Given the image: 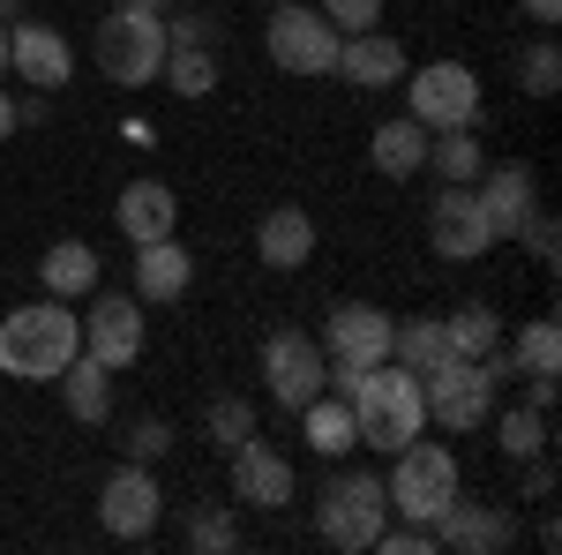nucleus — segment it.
Listing matches in <instances>:
<instances>
[{
    "instance_id": "obj_1",
    "label": "nucleus",
    "mask_w": 562,
    "mask_h": 555,
    "mask_svg": "<svg viewBox=\"0 0 562 555\" xmlns=\"http://www.w3.org/2000/svg\"><path fill=\"white\" fill-rule=\"evenodd\" d=\"M346 406H352V435H360L368 451H383V458L428 428V398H420V376H413L405 360H375V368H360L352 390H346Z\"/></svg>"
},
{
    "instance_id": "obj_2",
    "label": "nucleus",
    "mask_w": 562,
    "mask_h": 555,
    "mask_svg": "<svg viewBox=\"0 0 562 555\" xmlns=\"http://www.w3.org/2000/svg\"><path fill=\"white\" fill-rule=\"evenodd\" d=\"M76 353H83V315H68V300H53V293L0 323V368L15 384H53Z\"/></svg>"
},
{
    "instance_id": "obj_3",
    "label": "nucleus",
    "mask_w": 562,
    "mask_h": 555,
    "mask_svg": "<svg viewBox=\"0 0 562 555\" xmlns=\"http://www.w3.org/2000/svg\"><path fill=\"white\" fill-rule=\"evenodd\" d=\"M397 458V473L383 480V496H390V511L397 518H413V525H435V518L450 511L458 496H465V480H458V458L442 451V443H397L390 451Z\"/></svg>"
},
{
    "instance_id": "obj_4",
    "label": "nucleus",
    "mask_w": 562,
    "mask_h": 555,
    "mask_svg": "<svg viewBox=\"0 0 562 555\" xmlns=\"http://www.w3.org/2000/svg\"><path fill=\"white\" fill-rule=\"evenodd\" d=\"M158 68H166V23H158V8H113L98 23V76L121 90H143V84H158Z\"/></svg>"
},
{
    "instance_id": "obj_5",
    "label": "nucleus",
    "mask_w": 562,
    "mask_h": 555,
    "mask_svg": "<svg viewBox=\"0 0 562 555\" xmlns=\"http://www.w3.org/2000/svg\"><path fill=\"white\" fill-rule=\"evenodd\" d=\"M390 331H397V315H383L375 300H338L330 308V323H323V360H330V390L346 398L352 376L360 368H375V360H390Z\"/></svg>"
},
{
    "instance_id": "obj_6",
    "label": "nucleus",
    "mask_w": 562,
    "mask_h": 555,
    "mask_svg": "<svg viewBox=\"0 0 562 555\" xmlns=\"http://www.w3.org/2000/svg\"><path fill=\"white\" fill-rule=\"evenodd\" d=\"M390 525V496L375 473H338L330 488H323V511H315V533L330 541L338 555H360L375 548V533Z\"/></svg>"
},
{
    "instance_id": "obj_7",
    "label": "nucleus",
    "mask_w": 562,
    "mask_h": 555,
    "mask_svg": "<svg viewBox=\"0 0 562 555\" xmlns=\"http://www.w3.org/2000/svg\"><path fill=\"white\" fill-rule=\"evenodd\" d=\"M405 113L420 129H473L480 121V76L465 60H428V68H405Z\"/></svg>"
},
{
    "instance_id": "obj_8",
    "label": "nucleus",
    "mask_w": 562,
    "mask_h": 555,
    "mask_svg": "<svg viewBox=\"0 0 562 555\" xmlns=\"http://www.w3.org/2000/svg\"><path fill=\"white\" fill-rule=\"evenodd\" d=\"M262 45H270V60H278L285 76H330V68H338V23H330L323 8H301V0H278Z\"/></svg>"
},
{
    "instance_id": "obj_9",
    "label": "nucleus",
    "mask_w": 562,
    "mask_h": 555,
    "mask_svg": "<svg viewBox=\"0 0 562 555\" xmlns=\"http://www.w3.org/2000/svg\"><path fill=\"white\" fill-rule=\"evenodd\" d=\"M420 398H428V421H442L450 435H465L495 413V384H487V368L465 360V353H442L428 376H420Z\"/></svg>"
},
{
    "instance_id": "obj_10",
    "label": "nucleus",
    "mask_w": 562,
    "mask_h": 555,
    "mask_svg": "<svg viewBox=\"0 0 562 555\" xmlns=\"http://www.w3.org/2000/svg\"><path fill=\"white\" fill-rule=\"evenodd\" d=\"M262 384H270V398L285 413H301L307 398L330 390V360H323V345L307 338V331H278V338L262 345Z\"/></svg>"
},
{
    "instance_id": "obj_11",
    "label": "nucleus",
    "mask_w": 562,
    "mask_h": 555,
    "mask_svg": "<svg viewBox=\"0 0 562 555\" xmlns=\"http://www.w3.org/2000/svg\"><path fill=\"white\" fill-rule=\"evenodd\" d=\"M158 511H166V496H158V473L143 466H121L105 473V488H98V525L113 533V541H143V533H158Z\"/></svg>"
},
{
    "instance_id": "obj_12",
    "label": "nucleus",
    "mask_w": 562,
    "mask_h": 555,
    "mask_svg": "<svg viewBox=\"0 0 562 555\" xmlns=\"http://www.w3.org/2000/svg\"><path fill=\"white\" fill-rule=\"evenodd\" d=\"M428 248L442 263H480L487 248H495V225H487L473 188H442V196L428 203Z\"/></svg>"
},
{
    "instance_id": "obj_13",
    "label": "nucleus",
    "mask_w": 562,
    "mask_h": 555,
    "mask_svg": "<svg viewBox=\"0 0 562 555\" xmlns=\"http://www.w3.org/2000/svg\"><path fill=\"white\" fill-rule=\"evenodd\" d=\"M83 353L105 360V368H135V353H143V300L98 293V308L83 315Z\"/></svg>"
},
{
    "instance_id": "obj_14",
    "label": "nucleus",
    "mask_w": 562,
    "mask_h": 555,
    "mask_svg": "<svg viewBox=\"0 0 562 555\" xmlns=\"http://www.w3.org/2000/svg\"><path fill=\"white\" fill-rule=\"evenodd\" d=\"M225 458H233V496H240V503H256V511H285V503H293V458H285L278 443L248 435V443L225 451Z\"/></svg>"
},
{
    "instance_id": "obj_15",
    "label": "nucleus",
    "mask_w": 562,
    "mask_h": 555,
    "mask_svg": "<svg viewBox=\"0 0 562 555\" xmlns=\"http://www.w3.org/2000/svg\"><path fill=\"white\" fill-rule=\"evenodd\" d=\"M8 68H15L23 84H38V98H45V90H60L76 76V45L60 38L53 23H15V31H8Z\"/></svg>"
},
{
    "instance_id": "obj_16",
    "label": "nucleus",
    "mask_w": 562,
    "mask_h": 555,
    "mask_svg": "<svg viewBox=\"0 0 562 555\" xmlns=\"http://www.w3.org/2000/svg\"><path fill=\"white\" fill-rule=\"evenodd\" d=\"M330 76H346L352 90H390V84H405V45L383 38V31H346Z\"/></svg>"
},
{
    "instance_id": "obj_17",
    "label": "nucleus",
    "mask_w": 562,
    "mask_h": 555,
    "mask_svg": "<svg viewBox=\"0 0 562 555\" xmlns=\"http://www.w3.org/2000/svg\"><path fill=\"white\" fill-rule=\"evenodd\" d=\"M518 541V525L495 511V503H450V511L435 518V548H458V555H495V548H510Z\"/></svg>"
},
{
    "instance_id": "obj_18",
    "label": "nucleus",
    "mask_w": 562,
    "mask_h": 555,
    "mask_svg": "<svg viewBox=\"0 0 562 555\" xmlns=\"http://www.w3.org/2000/svg\"><path fill=\"white\" fill-rule=\"evenodd\" d=\"M473 196H480V211H487V225H495V241H518L525 218L540 211V203H532V173L525 166H480Z\"/></svg>"
},
{
    "instance_id": "obj_19",
    "label": "nucleus",
    "mask_w": 562,
    "mask_h": 555,
    "mask_svg": "<svg viewBox=\"0 0 562 555\" xmlns=\"http://www.w3.org/2000/svg\"><path fill=\"white\" fill-rule=\"evenodd\" d=\"M173 218H180V203H173V188H166V180H128V188H121V203H113V225L128 233L135 248H143V241H166V233H173Z\"/></svg>"
},
{
    "instance_id": "obj_20",
    "label": "nucleus",
    "mask_w": 562,
    "mask_h": 555,
    "mask_svg": "<svg viewBox=\"0 0 562 555\" xmlns=\"http://www.w3.org/2000/svg\"><path fill=\"white\" fill-rule=\"evenodd\" d=\"M256 256L270 263V270H301V263L315 256V218H307L301 203H278V211H262V225H256Z\"/></svg>"
},
{
    "instance_id": "obj_21",
    "label": "nucleus",
    "mask_w": 562,
    "mask_h": 555,
    "mask_svg": "<svg viewBox=\"0 0 562 555\" xmlns=\"http://www.w3.org/2000/svg\"><path fill=\"white\" fill-rule=\"evenodd\" d=\"M188 278H195V256L180 248L173 233L135 248V300H180V293H188Z\"/></svg>"
},
{
    "instance_id": "obj_22",
    "label": "nucleus",
    "mask_w": 562,
    "mask_h": 555,
    "mask_svg": "<svg viewBox=\"0 0 562 555\" xmlns=\"http://www.w3.org/2000/svg\"><path fill=\"white\" fill-rule=\"evenodd\" d=\"M368 166L383 173V180H413V173H428V129L405 113V121H383V129L368 135Z\"/></svg>"
},
{
    "instance_id": "obj_23",
    "label": "nucleus",
    "mask_w": 562,
    "mask_h": 555,
    "mask_svg": "<svg viewBox=\"0 0 562 555\" xmlns=\"http://www.w3.org/2000/svg\"><path fill=\"white\" fill-rule=\"evenodd\" d=\"M53 384H60V398H68V413H76L83 428H105V413H113V368H105V360H90V353H76V360H68V368H60Z\"/></svg>"
},
{
    "instance_id": "obj_24",
    "label": "nucleus",
    "mask_w": 562,
    "mask_h": 555,
    "mask_svg": "<svg viewBox=\"0 0 562 555\" xmlns=\"http://www.w3.org/2000/svg\"><path fill=\"white\" fill-rule=\"evenodd\" d=\"M510 360H518V376L532 384V406L548 413V406H555V376H562V331L555 323H525Z\"/></svg>"
},
{
    "instance_id": "obj_25",
    "label": "nucleus",
    "mask_w": 562,
    "mask_h": 555,
    "mask_svg": "<svg viewBox=\"0 0 562 555\" xmlns=\"http://www.w3.org/2000/svg\"><path fill=\"white\" fill-rule=\"evenodd\" d=\"M45 293L53 300H76V293H98V248H83V241H53L38 263Z\"/></svg>"
},
{
    "instance_id": "obj_26",
    "label": "nucleus",
    "mask_w": 562,
    "mask_h": 555,
    "mask_svg": "<svg viewBox=\"0 0 562 555\" xmlns=\"http://www.w3.org/2000/svg\"><path fill=\"white\" fill-rule=\"evenodd\" d=\"M301 428H307V451H323V458H338V451L360 443V435H352V406H346V398H330V390L301 406Z\"/></svg>"
},
{
    "instance_id": "obj_27",
    "label": "nucleus",
    "mask_w": 562,
    "mask_h": 555,
    "mask_svg": "<svg viewBox=\"0 0 562 555\" xmlns=\"http://www.w3.org/2000/svg\"><path fill=\"white\" fill-rule=\"evenodd\" d=\"M428 166L442 173V188H473L487 158H480L473 129H435V135H428Z\"/></svg>"
},
{
    "instance_id": "obj_28",
    "label": "nucleus",
    "mask_w": 562,
    "mask_h": 555,
    "mask_svg": "<svg viewBox=\"0 0 562 555\" xmlns=\"http://www.w3.org/2000/svg\"><path fill=\"white\" fill-rule=\"evenodd\" d=\"M442 338H450V353L480 360V353H495V345H503V323H495V308H487V300H465L458 315H442Z\"/></svg>"
},
{
    "instance_id": "obj_29",
    "label": "nucleus",
    "mask_w": 562,
    "mask_h": 555,
    "mask_svg": "<svg viewBox=\"0 0 562 555\" xmlns=\"http://www.w3.org/2000/svg\"><path fill=\"white\" fill-rule=\"evenodd\" d=\"M442 353H450V338H442V315H413V323H397V331H390V360H405L413 376H428Z\"/></svg>"
},
{
    "instance_id": "obj_30",
    "label": "nucleus",
    "mask_w": 562,
    "mask_h": 555,
    "mask_svg": "<svg viewBox=\"0 0 562 555\" xmlns=\"http://www.w3.org/2000/svg\"><path fill=\"white\" fill-rule=\"evenodd\" d=\"M158 76H166L180 98H203V90L217 84V60H211V45H166V68H158Z\"/></svg>"
},
{
    "instance_id": "obj_31",
    "label": "nucleus",
    "mask_w": 562,
    "mask_h": 555,
    "mask_svg": "<svg viewBox=\"0 0 562 555\" xmlns=\"http://www.w3.org/2000/svg\"><path fill=\"white\" fill-rule=\"evenodd\" d=\"M495 435H503V458H540L548 451V413L540 406H510L495 421Z\"/></svg>"
},
{
    "instance_id": "obj_32",
    "label": "nucleus",
    "mask_w": 562,
    "mask_h": 555,
    "mask_svg": "<svg viewBox=\"0 0 562 555\" xmlns=\"http://www.w3.org/2000/svg\"><path fill=\"white\" fill-rule=\"evenodd\" d=\"M518 84H525V98H555V90H562L555 38H540V45H525V53H518Z\"/></svg>"
},
{
    "instance_id": "obj_33",
    "label": "nucleus",
    "mask_w": 562,
    "mask_h": 555,
    "mask_svg": "<svg viewBox=\"0 0 562 555\" xmlns=\"http://www.w3.org/2000/svg\"><path fill=\"white\" fill-rule=\"evenodd\" d=\"M256 435V413H248V398H211V443L217 451H240Z\"/></svg>"
},
{
    "instance_id": "obj_34",
    "label": "nucleus",
    "mask_w": 562,
    "mask_h": 555,
    "mask_svg": "<svg viewBox=\"0 0 562 555\" xmlns=\"http://www.w3.org/2000/svg\"><path fill=\"white\" fill-rule=\"evenodd\" d=\"M375 548H390V555H435V525L397 518V525H383V533H375Z\"/></svg>"
},
{
    "instance_id": "obj_35",
    "label": "nucleus",
    "mask_w": 562,
    "mask_h": 555,
    "mask_svg": "<svg viewBox=\"0 0 562 555\" xmlns=\"http://www.w3.org/2000/svg\"><path fill=\"white\" fill-rule=\"evenodd\" d=\"M323 15H330L338 38H346V31H375V23H383V0H323Z\"/></svg>"
},
{
    "instance_id": "obj_36",
    "label": "nucleus",
    "mask_w": 562,
    "mask_h": 555,
    "mask_svg": "<svg viewBox=\"0 0 562 555\" xmlns=\"http://www.w3.org/2000/svg\"><path fill=\"white\" fill-rule=\"evenodd\" d=\"M166 443H173V428H166V421H135L128 428V458H166Z\"/></svg>"
},
{
    "instance_id": "obj_37",
    "label": "nucleus",
    "mask_w": 562,
    "mask_h": 555,
    "mask_svg": "<svg viewBox=\"0 0 562 555\" xmlns=\"http://www.w3.org/2000/svg\"><path fill=\"white\" fill-rule=\"evenodd\" d=\"M233 541H240V525H233L225 511H203V518H195V548H233Z\"/></svg>"
},
{
    "instance_id": "obj_38",
    "label": "nucleus",
    "mask_w": 562,
    "mask_h": 555,
    "mask_svg": "<svg viewBox=\"0 0 562 555\" xmlns=\"http://www.w3.org/2000/svg\"><path fill=\"white\" fill-rule=\"evenodd\" d=\"M525 241H532V256H540V263H555V218L532 211V218H525Z\"/></svg>"
},
{
    "instance_id": "obj_39",
    "label": "nucleus",
    "mask_w": 562,
    "mask_h": 555,
    "mask_svg": "<svg viewBox=\"0 0 562 555\" xmlns=\"http://www.w3.org/2000/svg\"><path fill=\"white\" fill-rule=\"evenodd\" d=\"M166 45H211V23L188 15V23H166Z\"/></svg>"
},
{
    "instance_id": "obj_40",
    "label": "nucleus",
    "mask_w": 562,
    "mask_h": 555,
    "mask_svg": "<svg viewBox=\"0 0 562 555\" xmlns=\"http://www.w3.org/2000/svg\"><path fill=\"white\" fill-rule=\"evenodd\" d=\"M518 8L532 15V23H555V15H562V0H518Z\"/></svg>"
},
{
    "instance_id": "obj_41",
    "label": "nucleus",
    "mask_w": 562,
    "mask_h": 555,
    "mask_svg": "<svg viewBox=\"0 0 562 555\" xmlns=\"http://www.w3.org/2000/svg\"><path fill=\"white\" fill-rule=\"evenodd\" d=\"M15 121H23V113H15V98H8V90H0V143H8V135H15Z\"/></svg>"
},
{
    "instance_id": "obj_42",
    "label": "nucleus",
    "mask_w": 562,
    "mask_h": 555,
    "mask_svg": "<svg viewBox=\"0 0 562 555\" xmlns=\"http://www.w3.org/2000/svg\"><path fill=\"white\" fill-rule=\"evenodd\" d=\"M113 8H158V15H166V0H113Z\"/></svg>"
},
{
    "instance_id": "obj_43",
    "label": "nucleus",
    "mask_w": 562,
    "mask_h": 555,
    "mask_svg": "<svg viewBox=\"0 0 562 555\" xmlns=\"http://www.w3.org/2000/svg\"><path fill=\"white\" fill-rule=\"evenodd\" d=\"M0 76H8V31H0Z\"/></svg>"
},
{
    "instance_id": "obj_44",
    "label": "nucleus",
    "mask_w": 562,
    "mask_h": 555,
    "mask_svg": "<svg viewBox=\"0 0 562 555\" xmlns=\"http://www.w3.org/2000/svg\"><path fill=\"white\" fill-rule=\"evenodd\" d=\"M270 8H278V0H270Z\"/></svg>"
}]
</instances>
